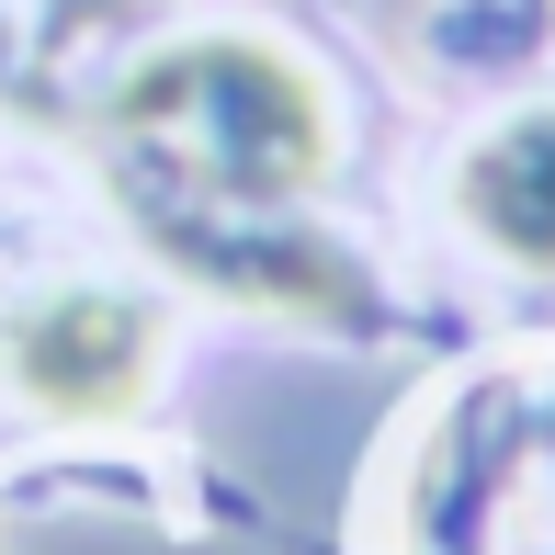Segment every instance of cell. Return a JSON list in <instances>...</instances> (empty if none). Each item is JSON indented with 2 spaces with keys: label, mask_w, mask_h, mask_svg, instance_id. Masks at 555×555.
Listing matches in <instances>:
<instances>
[{
  "label": "cell",
  "mask_w": 555,
  "mask_h": 555,
  "mask_svg": "<svg viewBox=\"0 0 555 555\" xmlns=\"http://www.w3.org/2000/svg\"><path fill=\"white\" fill-rule=\"evenodd\" d=\"M114 137L137 159L147 205H182L170 238H205L216 216H284L330 170V103L284 46L182 35L114 91Z\"/></svg>",
  "instance_id": "1"
},
{
  "label": "cell",
  "mask_w": 555,
  "mask_h": 555,
  "mask_svg": "<svg viewBox=\"0 0 555 555\" xmlns=\"http://www.w3.org/2000/svg\"><path fill=\"white\" fill-rule=\"evenodd\" d=\"M0 363L57 420H125L147 397V363H159V318H147L137 295L68 284V295H35V307L0 330Z\"/></svg>",
  "instance_id": "2"
},
{
  "label": "cell",
  "mask_w": 555,
  "mask_h": 555,
  "mask_svg": "<svg viewBox=\"0 0 555 555\" xmlns=\"http://www.w3.org/2000/svg\"><path fill=\"white\" fill-rule=\"evenodd\" d=\"M465 227L521 272H555V114H511L465 170H453Z\"/></svg>",
  "instance_id": "3"
}]
</instances>
